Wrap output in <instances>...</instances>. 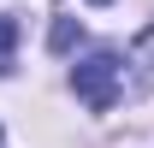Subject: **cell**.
Returning a JSON list of instances; mask_svg holds the SVG:
<instances>
[{
	"label": "cell",
	"mask_w": 154,
	"mask_h": 148,
	"mask_svg": "<svg viewBox=\"0 0 154 148\" xmlns=\"http://www.w3.org/2000/svg\"><path fill=\"white\" fill-rule=\"evenodd\" d=\"M119 83H125V59H119L113 48H101V54L77 59V71H71L77 101H83V107H95V113H107V107L119 101Z\"/></svg>",
	"instance_id": "cell-1"
},
{
	"label": "cell",
	"mask_w": 154,
	"mask_h": 148,
	"mask_svg": "<svg viewBox=\"0 0 154 148\" xmlns=\"http://www.w3.org/2000/svg\"><path fill=\"white\" fill-rule=\"evenodd\" d=\"M12 54H18V18L6 12V18H0V77L12 71Z\"/></svg>",
	"instance_id": "cell-2"
},
{
	"label": "cell",
	"mask_w": 154,
	"mask_h": 148,
	"mask_svg": "<svg viewBox=\"0 0 154 148\" xmlns=\"http://www.w3.org/2000/svg\"><path fill=\"white\" fill-rule=\"evenodd\" d=\"M136 71H142V77H148V83H154V24H148V30H142V36H136Z\"/></svg>",
	"instance_id": "cell-3"
},
{
	"label": "cell",
	"mask_w": 154,
	"mask_h": 148,
	"mask_svg": "<svg viewBox=\"0 0 154 148\" xmlns=\"http://www.w3.org/2000/svg\"><path fill=\"white\" fill-rule=\"evenodd\" d=\"M71 36H77V24H71V18H59V24H54V48H71Z\"/></svg>",
	"instance_id": "cell-4"
},
{
	"label": "cell",
	"mask_w": 154,
	"mask_h": 148,
	"mask_svg": "<svg viewBox=\"0 0 154 148\" xmlns=\"http://www.w3.org/2000/svg\"><path fill=\"white\" fill-rule=\"evenodd\" d=\"M89 6H113V0H89Z\"/></svg>",
	"instance_id": "cell-5"
}]
</instances>
